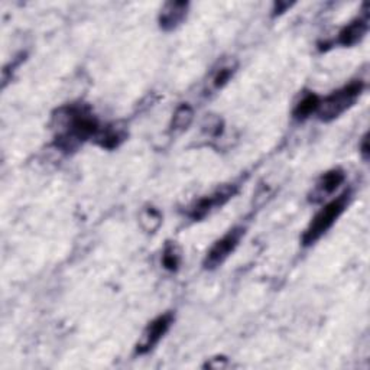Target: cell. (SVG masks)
I'll return each instance as SVG.
<instances>
[{
  "instance_id": "5",
  "label": "cell",
  "mask_w": 370,
  "mask_h": 370,
  "mask_svg": "<svg viewBox=\"0 0 370 370\" xmlns=\"http://www.w3.org/2000/svg\"><path fill=\"white\" fill-rule=\"evenodd\" d=\"M238 192V185L234 184H226L221 185L220 188H217L214 192L204 195L198 198L195 203L190 207L188 210V216L192 220H201L207 217L212 212H214L216 209L223 207L230 198L234 197V194Z\"/></svg>"
},
{
  "instance_id": "19",
  "label": "cell",
  "mask_w": 370,
  "mask_h": 370,
  "mask_svg": "<svg viewBox=\"0 0 370 370\" xmlns=\"http://www.w3.org/2000/svg\"><path fill=\"white\" fill-rule=\"evenodd\" d=\"M275 15H281V13H284L288 8H291V4H288V2H278V4H275Z\"/></svg>"
},
{
  "instance_id": "10",
  "label": "cell",
  "mask_w": 370,
  "mask_h": 370,
  "mask_svg": "<svg viewBox=\"0 0 370 370\" xmlns=\"http://www.w3.org/2000/svg\"><path fill=\"white\" fill-rule=\"evenodd\" d=\"M126 134L127 133L123 126L119 123H109L102 125L93 141L103 149H115L126 139Z\"/></svg>"
},
{
  "instance_id": "14",
  "label": "cell",
  "mask_w": 370,
  "mask_h": 370,
  "mask_svg": "<svg viewBox=\"0 0 370 370\" xmlns=\"http://www.w3.org/2000/svg\"><path fill=\"white\" fill-rule=\"evenodd\" d=\"M192 120H194V109L188 103H183L175 109L173 115L171 129L174 132H184L191 126Z\"/></svg>"
},
{
  "instance_id": "7",
  "label": "cell",
  "mask_w": 370,
  "mask_h": 370,
  "mask_svg": "<svg viewBox=\"0 0 370 370\" xmlns=\"http://www.w3.org/2000/svg\"><path fill=\"white\" fill-rule=\"evenodd\" d=\"M345 181L346 174L340 168H334V170L327 171L316 183V187L310 194V201H313V203H323L324 200L330 198L337 191Z\"/></svg>"
},
{
  "instance_id": "8",
  "label": "cell",
  "mask_w": 370,
  "mask_h": 370,
  "mask_svg": "<svg viewBox=\"0 0 370 370\" xmlns=\"http://www.w3.org/2000/svg\"><path fill=\"white\" fill-rule=\"evenodd\" d=\"M190 4L188 2H168L163 5L159 13V26L163 30L177 29L187 18Z\"/></svg>"
},
{
  "instance_id": "18",
  "label": "cell",
  "mask_w": 370,
  "mask_h": 370,
  "mask_svg": "<svg viewBox=\"0 0 370 370\" xmlns=\"http://www.w3.org/2000/svg\"><path fill=\"white\" fill-rule=\"evenodd\" d=\"M360 152H362V156L364 161L369 159V139H367V134H364L363 137V141H362V145H360Z\"/></svg>"
},
{
  "instance_id": "9",
  "label": "cell",
  "mask_w": 370,
  "mask_h": 370,
  "mask_svg": "<svg viewBox=\"0 0 370 370\" xmlns=\"http://www.w3.org/2000/svg\"><path fill=\"white\" fill-rule=\"evenodd\" d=\"M369 30V19L367 16L364 18H357L352 21L349 25H346L337 37V44L342 47H354L359 42H362L366 37V33Z\"/></svg>"
},
{
  "instance_id": "11",
  "label": "cell",
  "mask_w": 370,
  "mask_h": 370,
  "mask_svg": "<svg viewBox=\"0 0 370 370\" xmlns=\"http://www.w3.org/2000/svg\"><path fill=\"white\" fill-rule=\"evenodd\" d=\"M236 70H238V62L236 61L229 59V61L221 62L210 79V90L212 91L221 90L233 79Z\"/></svg>"
},
{
  "instance_id": "15",
  "label": "cell",
  "mask_w": 370,
  "mask_h": 370,
  "mask_svg": "<svg viewBox=\"0 0 370 370\" xmlns=\"http://www.w3.org/2000/svg\"><path fill=\"white\" fill-rule=\"evenodd\" d=\"M180 263H181V256H180V252H178L177 246L173 245V243L166 245V248L163 250V255H162V265H163V267L166 269V271L175 272V271H178Z\"/></svg>"
},
{
  "instance_id": "1",
  "label": "cell",
  "mask_w": 370,
  "mask_h": 370,
  "mask_svg": "<svg viewBox=\"0 0 370 370\" xmlns=\"http://www.w3.org/2000/svg\"><path fill=\"white\" fill-rule=\"evenodd\" d=\"M55 146L64 152H73L86 141L94 139L100 122L86 105H70L61 108L54 116Z\"/></svg>"
},
{
  "instance_id": "3",
  "label": "cell",
  "mask_w": 370,
  "mask_h": 370,
  "mask_svg": "<svg viewBox=\"0 0 370 370\" xmlns=\"http://www.w3.org/2000/svg\"><path fill=\"white\" fill-rule=\"evenodd\" d=\"M364 90L362 81H352L347 86L331 93L320 102L317 116L321 122H333L352 109Z\"/></svg>"
},
{
  "instance_id": "12",
  "label": "cell",
  "mask_w": 370,
  "mask_h": 370,
  "mask_svg": "<svg viewBox=\"0 0 370 370\" xmlns=\"http://www.w3.org/2000/svg\"><path fill=\"white\" fill-rule=\"evenodd\" d=\"M321 98L316 93H307L304 97H302L299 102L294 108V119L296 120H306L310 117L313 113H317L320 108Z\"/></svg>"
},
{
  "instance_id": "13",
  "label": "cell",
  "mask_w": 370,
  "mask_h": 370,
  "mask_svg": "<svg viewBox=\"0 0 370 370\" xmlns=\"http://www.w3.org/2000/svg\"><path fill=\"white\" fill-rule=\"evenodd\" d=\"M162 219H163L162 213L156 207H152V206L142 209L139 213V224H141L142 230L149 234H154L159 230V227L162 226V221H163Z\"/></svg>"
},
{
  "instance_id": "2",
  "label": "cell",
  "mask_w": 370,
  "mask_h": 370,
  "mask_svg": "<svg viewBox=\"0 0 370 370\" xmlns=\"http://www.w3.org/2000/svg\"><path fill=\"white\" fill-rule=\"evenodd\" d=\"M350 201V190L345 191L337 198H333L328 203L313 217L311 223L302 234V245L306 248L314 245L320 241L324 234L339 220V217L345 213Z\"/></svg>"
},
{
  "instance_id": "6",
  "label": "cell",
  "mask_w": 370,
  "mask_h": 370,
  "mask_svg": "<svg viewBox=\"0 0 370 370\" xmlns=\"http://www.w3.org/2000/svg\"><path fill=\"white\" fill-rule=\"evenodd\" d=\"M174 323V316L171 313H165L155 320H152L146 328L144 330L141 339L137 343V353L138 354H146L152 352L159 342L163 339V335L170 330V327Z\"/></svg>"
},
{
  "instance_id": "17",
  "label": "cell",
  "mask_w": 370,
  "mask_h": 370,
  "mask_svg": "<svg viewBox=\"0 0 370 370\" xmlns=\"http://www.w3.org/2000/svg\"><path fill=\"white\" fill-rule=\"evenodd\" d=\"M206 369H214V370H220V369H226L229 367V360L223 356H217V357H213L210 359L206 364H204Z\"/></svg>"
},
{
  "instance_id": "16",
  "label": "cell",
  "mask_w": 370,
  "mask_h": 370,
  "mask_svg": "<svg viewBox=\"0 0 370 370\" xmlns=\"http://www.w3.org/2000/svg\"><path fill=\"white\" fill-rule=\"evenodd\" d=\"M203 130L212 138H217L223 133V120L219 116L210 115L204 119Z\"/></svg>"
},
{
  "instance_id": "4",
  "label": "cell",
  "mask_w": 370,
  "mask_h": 370,
  "mask_svg": "<svg viewBox=\"0 0 370 370\" xmlns=\"http://www.w3.org/2000/svg\"><path fill=\"white\" fill-rule=\"evenodd\" d=\"M243 236H245V227L236 226L230 229L223 238L216 241L214 245L209 249L203 262L204 267L209 269V271H213V269L221 266L229 259V256L236 250Z\"/></svg>"
}]
</instances>
